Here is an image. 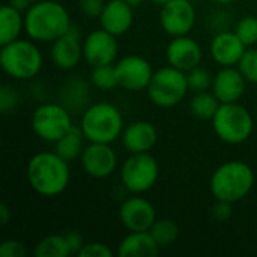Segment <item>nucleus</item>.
I'll use <instances>...</instances> for the list:
<instances>
[{
  "label": "nucleus",
  "instance_id": "f257e3e1",
  "mask_svg": "<svg viewBox=\"0 0 257 257\" xmlns=\"http://www.w3.org/2000/svg\"><path fill=\"white\" fill-rule=\"evenodd\" d=\"M27 181L36 194L56 197L69 185V163L56 151H41L27 163Z\"/></svg>",
  "mask_w": 257,
  "mask_h": 257
},
{
  "label": "nucleus",
  "instance_id": "f03ea898",
  "mask_svg": "<svg viewBox=\"0 0 257 257\" xmlns=\"http://www.w3.org/2000/svg\"><path fill=\"white\" fill-rule=\"evenodd\" d=\"M72 27L68 9L56 0L32 3L24 12V32L35 42H54Z\"/></svg>",
  "mask_w": 257,
  "mask_h": 257
},
{
  "label": "nucleus",
  "instance_id": "7ed1b4c3",
  "mask_svg": "<svg viewBox=\"0 0 257 257\" xmlns=\"http://www.w3.org/2000/svg\"><path fill=\"white\" fill-rule=\"evenodd\" d=\"M254 182L256 175L251 166L239 160H232L215 169L209 181V188L215 200L236 203L250 194Z\"/></svg>",
  "mask_w": 257,
  "mask_h": 257
},
{
  "label": "nucleus",
  "instance_id": "20e7f679",
  "mask_svg": "<svg viewBox=\"0 0 257 257\" xmlns=\"http://www.w3.org/2000/svg\"><path fill=\"white\" fill-rule=\"evenodd\" d=\"M80 126L92 143H114L122 137L125 123L120 110L107 101L90 104L81 114Z\"/></svg>",
  "mask_w": 257,
  "mask_h": 257
},
{
  "label": "nucleus",
  "instance_id": "39448f33",
  "mask_svg": "<svg viewBox=\"0 0 257 257\" xmlns=\"http://www.w3.org/2000/svg\"><path fill=\"white\" fill-rule=\"evenodd\" d=\"M44 65V56L35 41L18 38L0 48V66L14 80L35 78Z\"/></svg>",
  "mask_w": 257,
  "mask_h": 257
},
{
  "label": "nucleus",
  "instance_id": "423d86ee",
  "mask_svg": "<svg viewBox=\"0 0 257 257\" xmlns=\"http://www.w3.org/2000/svg\"><path fill=\"white\" fill-rule=\"evenodd\" d=\"M215 136L227 145L245 143L254 130V119L239 102L221 104L211 120Z\"/></svg>",
  "mask_w": 257,
  "mask_h": 257
},
{
  "label": "nucleus",
  "instance_id": "0eeeda50",
  "mask_svg": "<svg viewBox=\"0 0 257 257\" xmlns=\"http://www.w3.org/2000/svg\"><path fill=\"white\" fill-rule=\"evenodd\" d=\"M188 90L187 72L170 65L157 69L146 89L151 102L160 108L176 107L187 96Z\"/></svg>",
  "mask_w": 257,
  "mask_h": 257
},
{
  "label": "nucleus",
  "instance_id": "6e6552de",
  "mask_svg": "<svg viewBox=\"0 0 257 257\" xmlns=\"http://www.w3.org/2000/svg\"><path fill=\"white\" fill-rule=\"evenodd\" d=\"M160 178V166L151 152L131 154L120 167L122 185L131 194H143L154 188Z\"/></svg>",
  "mask_w": 257,
  "mask_h": 257
},
{
  "label": "nucleus",
  "instance_id": "1a4fd4ad",
  "mask_svg": "<svg viewBox=\"0 0 257 257\" xmlns=\"http://www.w3.org/2000/svg\"><path fill=\"white\" fill-rule=\"evenodd\" d=\"M72 125V113L60 102H44L33 110L30 117L32 131L48 143H56Z\"/></svg>",
  "mask_w": 257,
  "mask_h": 257
},
{
  "label": "nucleus",
  "instance_id": "9d476101",
  "mask_svg": "<svg viewBox=\"0 0 257 257\" xmlns=\"http://www.w3.org/2000/svg\"><path fill=\"white\" fill-rule=\"evenodd\" d=\"M119 87L130 90V92H142L146 90L152 75L154 68L152 63L137 54H128L116 60L114 63Z\"/></svg>",
  "mask_w": 257,
  "mask_h": 257
},
{
  "label": "nucleus",
  "instance_id": "9b49d317",
  "mask_svg": "<svg viewBox=\"0 0 257 257\" xmlns=\"http://www.w3.org/2000/svg\"><path fill=\"white\" fill-rule=\"evenodd\" d=\"M196 20L197 12L191 0H170L160 11L161 29L172 38L188 35L196 26Z\"/></svg>",
  "mask_w": 257,
  "mask_h": 257
},
{
  "label": "nucleus",
  "instance_id": "f8f14e48",
  "mask_svg": "<svg viewBox=\"0 0 257 257\" xmlns=\"http://www.w3.org/2000/svg\"><path fill=\"white\" fill-rule=\"evenodd\" d=\"M116 38L117 36L111 35L102 27L87 33L83 41L84 62L90 68L116 63L119 53V44Z\"/></svg>",
  "mask_w": 257,
  "mask_h": 257
},
{
  "label": "nucleus",
  "instance_id": "ddd939ff",
  "mask_svg": "<svg viewBox=\"0 0 257 257\" xmlns=\"http://www.w3.org/2000/svg\"><path fill=\"white\" fill-rule=\"evenodd\" d=\"M119 221L128 232H146L158 220L155 206L140 194H133L119 206Z\"/></svg>",
  "mask_w": 257,
  "mask_h": 257
},
{
  "label": "nucleus",
  "instance_id": "4468645a",
  "mask_svg": "<svg viewBox=\"0 0 257 257\" xmlns=\"http://www.w3.org/2000/svg\"><path fill=\"white\" fill-rule=\"evenodd\" d=\"M80 163L87 176L93 179H107L117 169V154L108 143L89 142L80 157Z\"/></svg>",
  "mask_w": 257,
  "mask_h": 257
},
{
  "label": "nucleus",
  "instance_id": "2eb2a0df",
  "mask_svg": "<svg viewBox=\"0 0 257 257\" xmlns=\"http://www.w3.org/2000/svg\"><path fill=\"white\" fill-rule=\"evenodd\" d=\"M83 33L81 30L72 24V27L51 42V62L56 68L69 71L78 66V63L84 59L83 57Z\"/></svg>",
  "mask_w": 257,
  "mask_h": 257
},
{
  "label": "nucleus",
  "instance_id": "dca6fc26",
  "mask_svg": "<svg viewBox=\"0 0 257 257\" xmlns=\"http://www.w3.org/2000/svg\"><path fill=\"white\" fill-rule=\"evenodd\" d=\"M166 59L170 66L188 72L202 63L203 51L200 44L188 35L175 36L166 47Z\"/></svg>",
  "mask_w": 257,
  "mask_h": 257
},
{
  "label": "nucleus",
  "instance_id": "f3484780",
  "mask_svg": "<svg viewBox=\"0 0 257 257\" xmlns=\"http://www.w3.org/2000/svg\"><path fill=\"white\" fill-rule=\"evenodd\" d=\"M247 48L235 32L220 30L209 44V54L220 66H238Z\"/></svg>",
  "mask_w": 257,
  "mask_h": 257
},
{
  "label": "nucleus",
  "instance_id": "a211bd4d",
  "mask_svg": "<svg viewBox=\"0 0 257 257\" xmlns=\"http://www.w3.org/2000/svg\"><path fill=\"white\" fill-rule=\"evenodd\" d=\"M247 83L248 81L238 66H221V69L214 75L211 90L221 104L238 102L245 93Z\"/></svg>",
  "mask_w": 257,
  "mask_h": 257
},
{
  "label": "nucleus",
  "instance_id": "6ab92c4d",
  "mask_svg": "<svg viewBox=\"0 0 257 257\" xmlns=\"http://www.w3.org/2000/svg\"><path fill=\"white\" fill-rule=\"evenodd\" d=\"M98 20L104 30L114 36H122L134 24V8L125 0H108Z\"/></svg>",
  "mask_w": 257,
  "mask_h": 257
},
{
  "label": "nucleus",
  "instance_id": "aec40b11",
  "mask_svg": "<svg viewBox=\"0 0 257 257\" xmlns=\"http://www.w3.org/2000/svg\"><path fill=\"white\" fill-rule=\"evenodd\" d=\"M158 142V130L152 122L136 120L128 123L122 133V145L130 154L151 152Z\"/></svg>",
  "mask_w": 257,
  "mask_h": 257
},
{
  "label": "nucleus",
  "instance_id": "412c9836",
  "mask_svg": "<svg viewBox=\"0 0 257 257\" xmlns=\"http://www.w3.org/2000/svg\"><path fill=\"white\" fill-rule=\"evenodd\" d=\"M89 83L83 80L80 75L68 78L60 89L59 102L63 107H66L72 114H83V111L90 105Z\"/></svg>",
  "mask_w": 257,
  "mask_h": 257
},
{
  "label": "nucleus",
  "instance_id": "4be33fe9",
  "mask_svg": "<svg viewBox=\"0 0 257 257\" xmlns=\"http://www.w3.org/2000/svg\"><path fill=\"white\" fill-rule=\"evenodd\" d=\"M160 244L149 230L130 232L119 244L116 254L120 257H154L160 253Z\"/></svg>",
  "mask_w": 257,
  "mask_h": 257
},
{
  "label": "nucleus",
  "instance_id": "5701e85b",
  "mask_svg": "<svg viewBox=\"0 0 257 257\" xmlns=\"http://www.w3.org/2000/svg\"><path fill=\"white\" fill-rule=\"evenodd\" d=\"M86 136L81 130V126L72 125L56 143H54V151L65 158L68 163L80 160L84 148H86Z\"/></svg>",
  "mask_w": 257,
  "mask_h": 257
},
{
  "label": "nucleus",
  "instance_id": "b1692460",
  "mask_svg": "<svg viewBox=\"0 0 257 257\" xmlns=\"http://www.w3.org/2000/svg\"><path fill=\"white\" fill-rule=\"evenodd\" d=\"M24 32V14L5 3L0 9V45L9 44Z\"/></svg>",
  "mask_w": 257,
  "mask_h": 257
},
{
  "label": "nucleus",
  "instance_id": "393cba45",
  "mask_svg": "<svg viewBox=\"0 0 257 257\" xmlns=\"http://www.w3.org/2000/svg\"><path fill=\"white\" fill-rule=\"evenodd\" d=\"M221 102L215 96V93L211 90H203V92H196L194 96L190 101V110L191 113L202 120H212L215 116L218 107Z\"/></svg>",
  "mask_w": 257,
  "mask_h": 257
},
{
  "label": "nucleus",
  "instance_id": "a878e982",
  "mask_svg": "<svg viewBox=\"0 0 257 257\" xmlns=\"http://www.w3.org/2000/svg\"><path fill=\"white\" fill-rule=\"evenodd\" d=\"M36 257H68L72 254L65 235H48L42 238L33 250Z\"/></svg>",
  "mask_w": 257,
  "mask_h": 257
},
{
  "label": "nucleus",
  "instance_id": "bb28decb",
  "mask_svg": "<svg viewBox=\"0 0 257 257\" xmlns=\"http://www.w3.org/2000/svg\"><path fill=\"white\" fill-rule=\"evenodd\" d=\"M149 232L154 236V239L160 244L161 248L172 245L179 238V233H181L176 221H173L170 218H158L152 224Z\"/></svg>",
  "mask_w": 257,
  "mask_h": 257
},
{
  "label": "nucleus",
  "instance_id": "cd10ccee",
  "mask_svg": "<svg viewBox=\"0 0 257 257\" xmlns=\"http://www.w3.org/2000/svg\"><path fill=\"white\" fill-rule=\"evenodd\" d=\"M89 81H90V84L95 89L104 90V92L113 90V89L119 87L114 63L113 65H102V66L92 68L90 75H89Z\"/></svg>",
  "mask_w": 257,
  "mask_h": 257
},
{
  "label": "nucleus",
  "instance_id": "c85d7f7f",
  "mask_svg": "<svg viewBox=\"0 0 257 257\" xmlns=\"http://www.w3.org/2000/svg\"><path fill=\"white\" fill-rule=\"evenodd\" d=\"M187 80H188L190 90H193L196 93V92L209 90L212 87L214 75L211 74V71L208 68H203L199 65L187 72Z\"/></svg>",
  "mask_w": 257,
  "mask_h": 257
},
{
  "label": "nucleus",
  "instance_id": "c756f323",
  "mask_svg": "<svg viewBox=\"0 0 257 257\" xmlns=\"http://www.w3.org/2000/svg\"><path fill=\"white\" fill-rule=\"evenodd\" d=\"M239 39L247 45V47H254L257 45V17L254 15H245L242 17L233 30Z\"/></svg>",
  "mask_w": 257,
  "mask_h": 257
},
{
  "label": "nucleus",
  "instance_id": "7c9ffc66",
  "mask_svg": "<svg viewBox=\"0 0 257 257\" xmlns=\"http://www.w3.org/2000/svg\"><path fill=\"white\" fill-rule=\"evenodd\" d=\"M239 71L248 83L257 84V48L248 47L238 63Z\"/></svg>",
  "mask_w": 257,
  "mask_h": 257
},
{
  "label": "nucleus",
  "instance_id": "2f4dec72",
  "mask_svg": "<svg viewBox=\"0 0 257 257\" xmlns=\"http://www.w3.org/2000/svg\"><path fill=\"white\" fill-rule=\"evenodd\" d=\"M20 104V95L18 92L8 86V84H3L2 89H0V110L3 114H9L12 113Z\"/></svg>",
  "mask_w": 257,
  "mask_h": 257
},
{
  "label": "nucleus",
  "instance_id": "473e14b6",
  "mask_svg": "<svg viewBox=\"0 0 257 257\" xmlns=\"http://www.w3.org/2000/svg\"><path fill=\"white\" fill-rule=\"evenodd\" d=\"M116 254L108 245L102 242H86L80 253L77 254L78 257H113Z\"/></svg>",
  "mask_w": 257,
  "mask_h": 257
},
{
  "label": "nucleus",
  "instance_id": "72a5a7b5",
  "mask_svg": "<svg viewBox=\"0 0 257 257\" xmlns=\"http://www.w3.org/2000/svg\"><path fill=\"white\" fill-rule=\"evenodd\" d=\"M27 250L24 244L18 239H5L0 244V256L2 257H26Z\"/></svg>",
  "mask_w": 257,
  "mask_h": 257
},
{
  "label": "nucleus",
  "instance_id": "f704fd0d",
  "mask_svg": "<svg viewBox=\"0 0 257 257\" xmlns=\"http://www.w3.org/2000/svg\"><path fill=\"white\" fill-rule=\"evenodd\" d=\"M104 6L105 0H78V8L87 18H99Z\"/></svg>",
  "mask_w": 257,
  "mask_h": 257
},
{
  "label": "nucleus",
  "instance_id": "c9c22d12",
  "mask_svg": "<svg viewBox=\"0 0 257 257\" xmlns=\"http://www.w3.org/2000/svg\"><path fill=\"white\" fill-rule=\"evenodd\" d=\"M232 205L229 202H223V200H215L212 209H211V215L215 221L224 223L232 217Z\"/></svg>",
  "mask_w": 257,
  "mask_h": 257
},
{
  "label": "nucleus",
  "instance_id": "e433bc0d",
  "mask_svg": "<svg viewBox=\"0 0 257 257\" xmlns=\"http://www.w3.org/2000/svg\"><path fill=\"white\" fill-rule=\"evenodd\" d=\"M65 236H66V239L69 242V247L72 250V254H78L80 250L83 248V245L86 244L83 235L80 232H77V230H71V232L65 233Z\"/></svg>",
  "mask_w": 257,
  "mask_h": 257
},
{
  "label": "nucleus",
  "instance_id": "4c0bfd02",
  "mask_svg": "<svg viewBox=\"0 0 257 257\" xmlns=\"http://www.w3.org/2000/svg\"><path fill=\"white\" fill-rule=\"evenodd\" d=\"M8 5H11L12 8L21 11V12H26L29 8H30V2L29 0H8Z\"/></svg>",
  "mask_w": 257,
  "mask_h": 257
},
{
  "label": "nucleus",
  "instance_id": "58836bf2",
  "mask_svg": "<svg viewBox=\"0 0 257 257\" xmlns=\"http://www.w3.org/2000/svg\"><path fill=\"white\" fill-rule=\"evenodd\" d=\"M11 209H9V206L6 205V203H2L0 205V221H2V224L3 226H6L8 224V221L11 220Z\"/></svg>",
  "mask_w": 257,
  "mask_h": 257
},
{
  "label": "nucleus",
  "instance_id": "ea45409f",
  "mask_svg": "<svg viewBox=\"0 0 257 257\" xmlns=\"http://www.w3.org/2000/svg\"><path fill=\"white\" fill-rule=\"evenodd\" d=\"M125 2H128L133 8H137V6H140L145 0H125Z\"/></svg>",
  "mask_w": 257,
  "mask_h": 257
},
{
  "label": "nucleus",
  "instance_id": "a19ab883",
  "mask_svg": "<svg viewBox=\"0 0 257 257\" xmlns=\"http://www.w3.org/2000/svg\"><path fill=\"white\" fill-rule=\"evenodd\" d=\"M151 2H152L154 5H157V6H160V8H161V6L167 5V3H169L170 0H151Z\"/></svg>",
  "mask_w": 257,
  "mask_h": 257
},
{
  "label": "nucleus",
  "instance_id": "79ce46f5",
  "mask_svg": "<svg viewBox=\"0 0 257 257\" xmlns=\"http://www.w3.org/2000/svg\"><path fill=\"white\" fill-rule=\"evenodd\" d=\"M212 2H215V3H218V5H230V3H233L235 0H212Z\"/></svg>",
  "mask_w": 257,
  "mask_h": 257
},
{
  "label": "nucleus",
  "instance_id": "37998d69",
  "mask_svg": "<svg viewBox=\"0 0 257 257\" xmlns=\"http://www.w3.org/2000/svg\"><path fill=\"white\" fill-rule=\"evenodd\" d=\"M30 3H36V2H41V0H29Z\"/></svg>",
  "mask_w": 257,
  "mask_h": 257
}]
</instances>
